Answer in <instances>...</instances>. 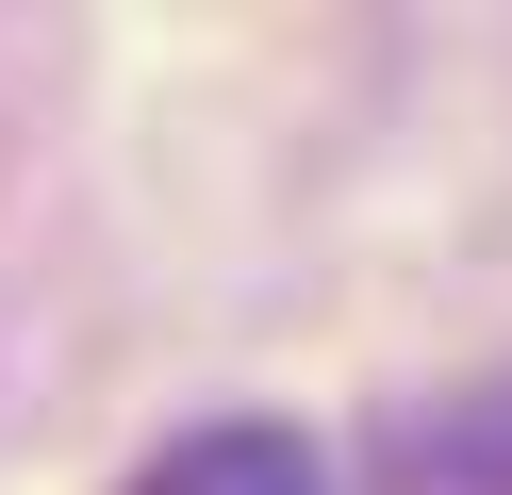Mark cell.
Returning a JSON list of instances; mask_svg holds the SVG:
<instances>
[{
  "label": "cell",
  "mask_w": 512,
  "mask_h": 495,
  "mask_svg": "<svg viewBox=\"0 0 512 495\" xmlns=\"http://www.w3.org/2000/svg\"><path fill=\"white\" fill-rule=\"evenodd\" d=\"M116 495H331V479H314L298 429H248V413H232V429H182L166 462H133Z\"/></svg>",
  "instance_id": "cell-1"
}]
</instances>
